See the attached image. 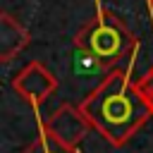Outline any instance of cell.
<instances>
[{
    "instance_id": "obj_1",
    "label": "cell",
    "mask_w": 153,
    "mask_h": 153,
    "mask_svg": "<svg viewBox=\"0 0 153 153\" xmlns=\"http://www.w3.org/2000/svg\"><path fill=\"white\" fill-rule=\"evenodd\" d=\"M79 110L88 124L103 131L112 143H124L143 124V120L153 115L139 81L134 84L124 69L108 72V76H103V81L86 96Z\"/></svg>"
},
{
    "instance_id": "obj_2",
    "label": "cell",
    "mask_w": 153,
    "mask_h": 153,
    "mask_svg": "<svg viewBox=\"0 0 153 153\" xmlns=\"http://www.w3.org/2000/svg\"><path fill=\"white\" fill-rule=\"evenodd\" d=\"M131 45V36L127 33V29L117 22V17H112L110 12H100L98 17H93L79 33H76V48H86L91 50L96 57H100L110 69L115 67V62L129 50Z\"/></svg>"
},
{
    "instance_id": "obj_3",
    "label": "cell",
    "mask_w": 153,
    "mask_h": 153,
    "mask_svg": "<svg viewBox=\"0 0 153 153\" xmlns=\"http://www.w3.org/2000/svg\"><path fill=\"white\" fill-rule=\"evenodd\" d=\"M88 127H91V124H88V120L81 115V110L74 108V105H69V103H65L55 115H50V120L45 122L43 131H48L50 136H55V139L62 141L65 146L74 148V143L86 134Z\"/></svg>"
},
{
    "instance_id": "obj_4",
    "label": "cell",
    "mask_w": 153,
    "mask_h": 153,
    "mask_svg": "<svg viewBox=\"0 0 153 153\" xmlns=\"http://www.w3.org/2000/svg\"><path fill=\"white\" fill-rule=\"evenodd\" d=\"M12 86H14V91L22 93L26 100L41 103V100H45V98L55 91L57 79H55L41 62H29V65L17 74V79L12 81Z\"/></svg>"
},
{
    "instance_id": "obj_5",
    "label": "cell",
    "mask_w": 153,
    "mask_h": 153,
    "mask_svg": "<svg viewBox=\"0 0 153 153\" xmlns=\"http://www.w3.org/2000/svg\"><path fill=\"white\" fill-rule=\"evenodd\" d=\"M24 43H26V31L19 26V22H14L5 12L2 19H0V53H2V60H10Z\"/></svg>"
},
{
    "instance_id": "obj_6",
    "label": "cell",
    "mask_w": 153,
    "mask_h": 153,
    "mask_svg": "<svg viewBox=\"0 0 153 153\" xmlns=\"http://www.w3.org/2000/svg\"><path fill=\"white\" fill-rule=\"evenodd\" d=\"M110 67L100 60V57H96L91 50H86V48H76L74 50V72L76 74H81V76H98V74H103V72H108Z\"/></svg>"
},
{
    "instance_id": "obj_7",
    "label": "cell",
    "mask_w": 153,
    "mask_h": 153,
    "mask_svg": "<svg viewBox=\"0 0 153 153\" xmlns=\"http://www.w3.org/2000/svg\"><path fill=\"white\" fill-rule=\"evenodd\" d=\"M22 153H76L74 148L65 146L62 141H57L55 136H50L48 131H43L33 143H29Z\"/></svg>"
},
{
    "instance_id": "obj_8",
    "label": "cell",
    "mask_w": 153,
    "mask_h": 153,
    "mask_svg": "<svg viewBox=\"0 0 153 153\" xmlns=\"http://www.w3.org/2000/svg\"><path fill=\"white\" fill-rule=\"evenodd\" d=\"M139 88H141V93H143V98L148 100V105L153 108V69L139 81Z\"/></svg>"
}]
</instances>
